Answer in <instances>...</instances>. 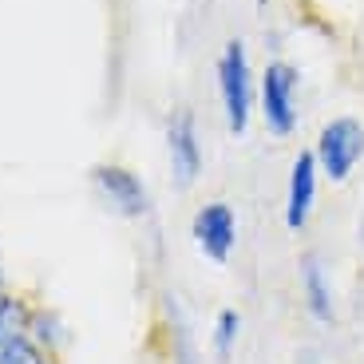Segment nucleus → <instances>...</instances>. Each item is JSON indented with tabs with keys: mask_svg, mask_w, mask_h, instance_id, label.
Returning <instances> with one entry per match:
<instances>
[{
	"mask_svg": "<svg viewBox=\"0 0 364 364\" xmlns=\"http://www.w3.org/2000/svg\"><path fill=\"white\" fill-rule=\"evenodd\" d=\"M4 293H12V285H9V277H4V269H0V297Z\"/></svg>",
	"mask_w": 364,
	"mask_h": 364,
	"instance_id": "nucleus-14",
	"label": "nucleus"
},
{
	"mask_svg": "<svg viewBox=\"0 0 364 364\" xmlns=\"http://www.w3.org/2000/svg\"><path fill=\"white\" fill-rule=\"evenodd\" d=\"M313 155H317V171L325 174L328 182H337V186L348 182L353 171L364 163V123L356 115L328 119L317 135Z\"/></svg>",
	"mask_w": 364,
	"mask_h": 364,
	"instance_id": "nucleus-2",
	"label": "nucleus"
},
{
	"mask_svg": "<svg viewBox=\"0 0 364 364\" xmlns=\"http://www.w3.org/2000/svg\"><path fill=\"white\" fill-rule=\"evenodd\" d=\"M265 4H269V0H257V9H265Z\"/></svg>",
	"mask_w": 364,
	"mask_h": 364,
	"instance_id": "nucleus-16",
	"label": "nucleus"
},
{
	"mask_svg": "<svg viewBox=\"0 0 364 364\" xmlns=\"http://www.w3.org/2000/svg\"><path fill=\"white\" fill-rule=\"evenodd\" d=\"M166 155H171V178L178 191H191L202 174V143L198 119L191 107H174L166 119Z\"/></svg>",
	"mask_w": 364,
	"mask_h": 364,
	"instance_id": "nucleus-6",
	"label": "nucleus"
},
{
	"mask_svg": "<svg viewBox=\"0 0 364 364\" xmlns=\"http://www.w3.org/2000/svg\"><path fill=\"white\" fill-rule=\"evenodd\" d=\"M28 325H32V305L16 289L4 293L0 297V364L9 360V353L28 337Z\"/></svg>",
	"mask_w": 364,
	"mask_h": 364,
	"instance_id": "nucleus-9",
	"label": "nucleus"
},
{
	"mask_svg": "<svg viewBox=\"0 0 364 364\" xmlns=\"http://www.w3.org/2000/svg\"><path fill=\"white\" fill-rule=\"evenodd\" d=\"M293 364H325V356H321L313 345H305V348H297V353H293Z\"/></svg>",
	"mask_w": 364,
	"mask_h": 364,
	"instance_id": "nucleus-13",
	"label": "nucleus"
},
{
	"mask_svg": "<svg viewBox=\"0 0 364 364\" xmlns=\"http://www.w3.org/2000/svg\"><path fill=\"white\" fill-rule=\"evenodd\" d=\"M191 237L198 246L202 257H210L214 265H226L237 250V214L230 202L214 198L206 206L194 210V222H191Z\"/></svg>",
	"mask_w": 364,
	"mask_h": 364,
	"instance_id": "nucleus-5",
	"label": "nucleus"
},
{
	"mask_svg": "<svg viewBox=\"0 0 364 364\" xmlns=\"http://www.w3.org/2000/svg\"><path fill=\"white\" fill-rule=\"evenodd\" d=\"M297 87L301 75L289 60H269L262 72V123L269 135L289 139L297 131Z\"/></svg>",
	"mask_w": 364,
	"mask_h": 364,
	"instance_id": "nucleus-3",
	"label": "nucleus"
},
{
	"mask_svg": "<svg viewBox=\"0 0 364 364\" xmlns=\"http://www.w3.org/2000/svg\"><path fill=\"white\" fill-rule=\"evenodd\" d=\"M4 364H55V353H48V348L28 333V337L9 353V360H4Z\"/></svg>",
	"mask_w": 364,
	"mask_h": 364,
	"instance_id": "nucleus-11",
	"label": "nucleus"
},
{
	"mask_svg": "<svg viewBox=\"0 0 364 364\" xmlns=\"http://www.w3.org/2000/svg\"><path fill=\"white\" fill-rule=\"evenodd\" d=\"M174 364H202V353H198V345L191 341L186 325L174 328Z\"/></svg>",
	"mask_w": 364,
	"mask_h": 364,
	"instance_id": "nucleus-12",
	"label": "nucleus"
},
{
	"mask_svg": "<svg viewBox=\"0 0 364 364\" xmlns=\"http://www.w3.org/2000/svg\"><path fill=\"white\" fill-rule=\"evenodd\" d=\"M91 191L100 194V202L111 214H119V218H127V222H139L151 214V194H146L143 178L119 163L91 166Z\"/></svg>",
	"mask_w": 364,
	"mask_h": 364,
	"instance_id": "nucleus-4",
	"label": "nucleus"
},
{
	"mask_svg": "<svg viewBox=\"0 0 364 364\" xmlns=\"http://www.w3.org/2000/svg\"><path fill=\"white\" fill-rule=\"evenodd\" d=\"M297 285H301V301L317 325H337V285L321 250H305L297 257Z\"/></svg>",
	"mask_w": 364,
	"mask_h": 364,
	"instance_id": "nucleus-7",
	"label": "nucleus"
},
{
	"mask_svg": "<svg viewBox=\"0 0 364 364\" xmlns=\"http://www.w3.org/2000/svg\"><path fill=\"white\" fill-rule=\"evenodd\" d=\"M237 341H242V313L237 309H218V317H214V333H210V348H214V356L226 364L230 356H234Z\"/></svg>",
	"mask_w": 364,
	"mask_h": 364,
	"instance_id": "nucleus-10",
	"label": "nucleus"
},
{
	"mask_svg": "<svg viewBox=\"0 0 364 364\" xmlns=\"http://www.w3.org/2000/svg\"><path fill=\"white\" fill-rule=\"evenodd\" d=\"M317 178H321L317 155H313V151H301L289 166V191H285V226H289L293 234H301L313 218V206H317Z\"/></svg>",
	"mask_w": 364,
	"mask_h": 364,
	"instance_id": "nucleus-8",
	"label": "nucleus"
},
{
	"mask_svg": "<svg viewBox=\"0 0 364 364\" xmlns=\"http://www.w3.org/2000/svg\"><path fill=\"white\" fill-rule=\"evenodd\" d=\"M218 91H222V111H226L230 135H246L250 111H254V75H250V55L242 36L226 40V48L218 55Z\"/></svg>",
	"mask_w": 364,
	"mask_h": 364,
	"instance_id": "nucleus-1",
	"label": "nucleus"
},
{
	"mask_svg": "<svg viewBox=\"0 0 364 364\" xmlns=\"http://www.w3.org/2000/svg\"><path fill=\"white\" fill-rule=\"evenodd\" d=\"M356 237H360V250H364V214H360V226H356Z\"/></svg>",
	"mask_w": 364,
	"mask_h": 364,
	"instance_id": "nucleus-15",
	"label": "nucleus"
}]
</instances>
